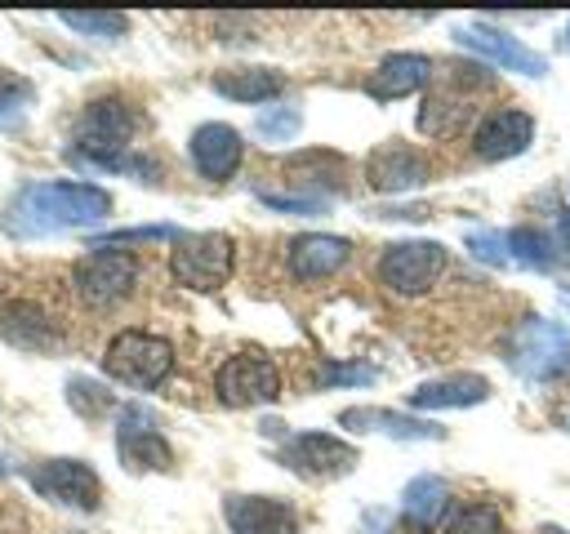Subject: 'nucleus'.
<instances>
[{
	"label": "nucleus",
	"mask_w": 570,
	"mask_h": 534,
	"mask_svg": "<svg viewBox=\"0 0 570 534\" xmlns=\"http://www.w3.org/2000/svg\"><path fill=\"white\" fill-rule=\"evenodd\" d=\"M107 214H111V196L94 182H31L9 200L0 227L9 236H49V231L102 222Z\"/></svg>",
	"instance_id": "1"
},
{
	"label": "nucleus",
	"mask_w": 570,
	"mask_h": 534,
	"mask_svg": "<svg viewBox=\"0 0 570 534\" xmlns=\"http://www.w3.org/2000/svg\"><path fill=\"white\" fill-rule=\"evenodd\" d=\"M138 129V111L120 98H94L80 120H76V134H71V156L80 165H94V169H129V174H142L147 165L138 156H129V138Z\"/></svg>",
	"instance_id": "2"
},
{
	"label": "nucleus",
	"mask_w": 570,
	"mask_h": 534,
	"mask_svg": "<svg viewBox=\"0 0 570 534\" xmlns=\"http://www.w3.org/2000/svg\"><path fill=\"white\" fill-rule=\"evenodd\" d=\"M102 369L125 383V387H138V392H151L160 387L169 374H174V347L160 338V334H147V329H120L107 352H102Z\"/></svg>",
	"instance_id": "3"
},
{
	"label": "nucleus",
	"mask_w": 570,
	"mask_h": 534,
	"mask_svg": "<svg viewBox=\"0 0 570 534\" xmlns=\"http://www.w3.org/2000/svg\"><path fill=\"white\" fill-rule=\"evenodd\" d=\"M445 267H450V249L441 240H396L379 254L374 276L383 289L414 298V294H428L445 276Z\"/></svg>",
	"instance_id": "4"
},
{
	"label": "nucleus",
	"mask_w": 570,
	"mask_h": 534,
	"mask_svg": "<svg viewBox=\"0 0 570 534\" xmlns=\"http://www.w3.org/2000/svg\"><path fill=\"white\" fill-rule=\"evenodd\" d=\"M232 267H236V245L223 231H196V236H178L174 240L169 276L183 289H196V294L223 289L227 276H232Z\"/></svg>",
	"instance_id": "5"
},
{
	"label": "nucleus",
	"mask_w": 570,
	"mask_h": 534,
	"mask_svg": "<svg viewBox=\"0 0 570 534\" xmlns=\"http://www.w3.org/2000/svg\"><path fill=\"white\" fill-rule=\"evenodd\" d=\"M134 280H138V258L129 249H116V245H94V254H85L71 267L76 298L85 307H94V312L116 307L120 298H129Z\"/></svg>",
	"instance_id": "6"
},
{
	"label": "nucleus",
	"mask_w": 570,
	"mask_h": 534,
	"mask_svg": "<svg viewBox=\"0 0 570 534\" xmlns=\"http://www.w3.org/2000/svg\"><path fill=\"white\" fill-rule=\"evenodd\" d=\"M214 392L232 409L249 405H272L281 396V369L263 352H236L214 369Z\"/></svg>",
	"instance_id": "7"
},
{
	"label": "nucleus",
	"mask_w": 570,
	"mask_h": 534,
	"mask_svg": "<svg viewBox=\"0 0 570 534\" xmlns=\"http://www.w3.org/2000/svg\"><path fill=\"white\" fill-rule=\"evenodd\" d=\"M512 365L534 383H548V378L566 374L570 369V334L557 320L525 316L517 325V338H512Z\"/></svg>",
	"instance_id": "8"
},
{
	"label": "nucleus",
	"mask_w": 570,
	"mask_h": 534,
	"mask_svg": "<svg viewBox=\"0 0 570 534\" xmlns=\"http://www.w3.org/2000/svg\"><path fill=\"white\" fill-rule=\"evenodd\" d=\"M281 463L303 481H338L356 467V445L330 432H298L281 445Z\"/></svg>",
	"instance_id": "9"
},
{
	"label": "nucleus",
	"mask_w": 570,
	"mask_h": 534,
	"mask_svg": "<svg viewBox=\"0 0 570 534\" xmlns=\"http://www.w3.org/2000/svg\"><path fill=\"white\" fill-rule=\"evenodd\" d=\"M116 454L129 472H165L174 463L169 441L156 427V414L142 405H125L116 418Z\"/></svg>",
	"instance_id": "10"
},
{
	"label": "nucleus",
	"mask_w": 570,
	"mask_h": 534,
	"mask_svg": "<svg viewBox=\"0 0 570 534\" xmlns=\"http://www.w3.org/2000/svg\"><path fill=\"white\" fill-rule=\"evenodd\" d=\"M27 481L40 498H53V503H67V507H80V512H94L98 498H102L98 472L80 458H49V463L31 467Z\"/></svg>",
	"instance_id": "11"
},
{
	"label": "nucleus",
	"mask_w": 570,
	"mask_h": 534,
	"mask_svg": "<svg viewBox=\"0 0 570 534\" xmlns=\"http://www.w3.org/2000/svg\"><path fill=\"white\" fill-rule=\"evenodd\" d=\"M223 521L232 534H298V512L272 494H227Z\"/></svg>",
	"instance_id": "12"
},
{
	"label": "nucleus",
	"mask_w": 570,
	"mask_h": 534,
	"mask_svg": "<svg viewBox=\"0 0 570 534\" xmlns=\"http://www.w3.org/2000/svg\"><path fill=\"white\" fill-rule=\"evenodd\" d=\"M454 40L463 44V49H472V53H481L485 62H499V67H508V71H521V76H530V80H539V76H548V58L543 53H534V49H525L517 36H508V31H494V27H454Z\"/></svg>",
	"instance_id": "13"
},
{
	"label": "nucleus",
	"mask_w": 570,
	"mask_h": 534,
	"mask_svg": "<svg viewBox=\"0 0 570 534\" xmlns=\"http://www.w3.org/2000/svg\"><path fill=\"white\" fill-rule=\"evenodd\" d=\"M530 142H534V116L521 111V107H503V111L481 116V125L472 134V151L481 160H512Z\"/></svg>",
	"instance_id": "14"
},
{
	"label": "nucleus",
	"mask_w": 570,
	"mask_h": 534,
	"mask_svg": "<svg viewBox=\"0 0 570 534\" xmlns=\"http://www.w3.org/2000/svg\"><path fill=\"white\" fill-rule=\"evenodd\" d=\"M187 151H191V165H196L200 178L223 182V178H232V174L240 169V160H245V138H240L232 125L209 120V125H200V129L191 134Z\"/></svg>",
	"instance_id": "15"
},
{
	"label": "nucleus",
	"mask_w": 570,
	"mask_h": 534,
	"mask_svg": "<svg viewBox=\"0 0 570 534\" xmlns=\"http://www.w3.org/2000/svg\"><path fill=\"white\" fill-rule=\"evenodd\" d=\"M0 338L22 352H53L62 343V329L40 303L9 298V303H0Z\"/></svg>",
	"instance_id": "16"
},
{
	"label": "nucleus",
	"mask_w": 570,
	"mask_h": 534,
	"mask_svg": "<svg viewBox=\"0 0 570 534\" xmlns=\"http://www.w3.org/2000/svg\"><path fill=\"white\" fill-rule=\"evenodd\" d=\"M365 182L374 187V191H410V187H419V182H428V160L410 147V142H383V147H374L370 151V160H365Z\"/></svg>",
	"instance_id": "17"
},
{
	"label": "nucleus",
	"mask_w": 570,
	"mask_h": 534,
	"mask_svg": "<svg viewBox=\"0 0 570 534\" xmlns=\"http://www.w3.org/2000/svg\"><path fill=\"white\" fill-rule=\"evenodd\" d=\"M347 258H352V245L330 231H307V236L289 240V271L298 280H325V276L343 271Z\"/></svg>",
	"instance_id": "18"
},
{
	"label": "nucleus",
	"mask_w": 570,
	"mask_h": 534,
	"mask_svg": "<svg viewBox=\"0 0 570 534\" xmlns=\"http://www.w3.org/2000/svg\"><path fill=\"white\" fill-rule=\"evenodd\" d=\"M428 80H432V58H423V53H387L365 76V93L379 98V102H392V98H405V93L423 89Z\"/></svg>",
	"instance_id": "19"
},
{
	"label": "nucleus",
	"mask_w": 570,
	"mask_h": 534,
	"mask_svg": "<svg viewBox=\"0 0 570 534\" xmlns=\"http://www.w3.org/2000/svg\"><path fill=\"white\" fill-rule=\"evenodd\" d=\"M481 400H490V378H481V374H445V378L419 383L410 392L414 409H468Z\"/></svg>",
	"instance_id": "20"
},
{
	"label": "nucleus",
	"mask_w": 570,
	"mask_h": 534,
	"mask_svg": "<svg viewBox=\"0 0 570 534\" xmlns=\"http://www.w3.org/2000/svg\"><path fill=\"white\" fill-rule=\"evenodd\" d=\"M343 427L352 432H383V436H396V441H441L445 432L436 423H423V418H410V414H396V409H343L338 414Z\"/></svg>",
	"instance_id": "21"
},
{
	"label": "nucleus",
	"mask_w": 570,
	"mask_h": 534,
	"mask_svg": "<svg viewBox=\"0 0 570 534\" xmlns=\"http://www.w3.org/2000/svg\"><path fill=\"white\" fill-rule=\"evenodd\" d=\"M285 89V76L272 67H227L214 71V93L232 98V102H267Z\"/></svg>",
	"instance_id": "22"
},
{
	"label": "nucleus",
	"mask_w": 570,
	"mask_h": 534,
	"mask_svg": "<svg viewBox=\"0 0 570 534\" xmlns=\"http://www.w3.org/2000/svg\"><path fill=\"white\" fill-rule=\"evenodd\" d=\"M445 507H450V485L441 481V476H414L410 485H405V494H401V512H405V521L419 530V534H428V530H436V521L445 516Z\"/></svg>",
	"instance_id": "23"
},
{
	"label": "nucleus",
	"mask_w": 570,
	"mask_h": 534,
	"mask_svg": "<svg viewBox=\"0 0 570 534\" xmlns=\"http://www.w3.org/2000/svg\"><path fill=\"white\" fill-rule=\"evenodd\" d=\"M508 254L512 263L530 267V271H548L552 267V240L539 231V227H517L508 231Z\"/></svg>",
	"instance_id": "24"
},
{
	"label": "nucleus",
	"mask_w": 570,
	"mask_h": 534,
	"mask_svg": "<svg viewBox=\"0 0 570 534\" xmlns=\"http://www.w3.org/2000/svg\"><path fill=\"white\" fill-rule=\"evenodd\" d=\"M441 534H503V516L494 503H463L450 512Z\"/></svg>",
	"instance_id": "25"
},
{
	"label": "nucleus",
	"mask_w": 570,
	"mask_h": 534,
	"mask_svg": "<svg viewBox=\"0 0 570 534\" xmlns=\"http://www.w3.org/2000/svg\"><path fill=\"white\" fill-rule=\"evenodd\" d=\"M31 93H36V89H31L22 76H13L9 67H0V129H13V125L22 120Z\"/></svg>",
	"instance_id": "26"
},
{
	"label": "nucleus",
	"mask_w": 570,
	"mask_h": 534,
	"mask_svg": "<svg viewBox=\"0 0 570 534\" xmlns=\"http://www.w3.org/2000/svg\"><path fill=\"white\" fill-rule=\"evenodd\" d=\"M62 27H71L89 40H116L129 31V18L125 13H62Z\"/></svg>",
	"instance_id": "27"
},
{
	"label": "nucleus",
	"mask_w": 570,
	"mask_h": 534,
	"mask_svg": "<svg viewBox=\"0 0 570 534\" xmlns=\"http://www.w3.org/2000/svg\"><path fill=\"white\" fill-rule=\"evenodd\" d=\"M468 249H472L481 263H490V267H508V263H512L508 236H499V231H468Z\"/></svg>",
	"instance_id": "28"
},
{
	"label": "nucleus",
	"mask_w": 570,
	"mask_h": 534,
	"mask_svg": "<svg viewBox=\"0 0 570 534\" xmlns=\"http://www.w3.org/2000/svg\"><path fill=\"white\" fill-rule=\"evenodd\" d=\"M298 125H303V116H298L294 107H276V111H263V116H258V134H263V138H272V142L294 138V134H298Z\"/></svg>",
	"instance_id": "29"
},
{
	"label": "nucleus",
	"mask_w": 570,
	"mask_h": 534,
	"mask_svg": "<svg viewBox=\"0 0 570 534\" xmlns=\"http://www.w3.org/2000/svg\"><path fill=\"white\" fill-rule=\"evenodd\" d=\"M67 400L85 414V418H94V414H102L107 405H111V396L98 387V383H89V378H71V387H67Z\"/></svg>",
	"instance_id": "30"
},
{
	"label": "nucleus",
	"mask_w": 570,
	"mask_h": 534,
	"mask_svg": "<svg viewBox=\"0 0 570 534\" xmlns=\"http://www.w3.org/2000/svg\"><path fill=\"white\" fill-rule=\"evenodd\" d=\"M330 383H374V369L370 365H325L321 387H330Z\"/></svg>",
	"instance_id": "31"
},
{
	"label": "nucleus",
	"mask_w": 570,
	"mask_h": 534,
	"mask_svg": "<svg viewBox=\"0 0 570 534\" xmlns=\"http://www.w3.org/2000/svg\"><path fill=\"white\" fill-rule=\"evenodd\" d=\"M557 236H561V245H566V254H570V214L557 222Z\"/></svg>",
	"instance_id": "32"
},
{
	"label": "nucleus",
	"mask_w": 570,
	"mask_h": 534,
	"mask_svg": "<svg viewBox=\"0 0 570 534\" xmlns=\"http://www.w3.org/2000/svg\"><path fill=\"white\" fill-rule=\"evenodd\" d=\"M566 427H570V414H566Z\"/></svg>",
	"instance_id": "33"
}]
</instances>
